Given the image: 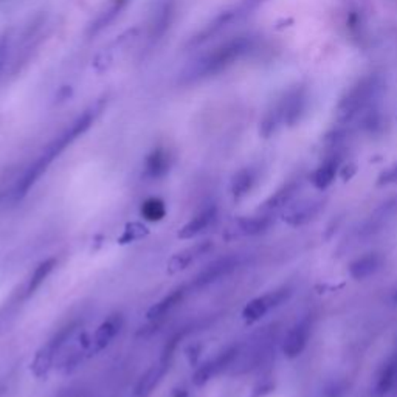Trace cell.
I'll return each mask as SVG.
<instances>
[{"instance_id": "obj_10", "label": "cell", "mask_w": 397, "mask_h": 397, "mask_svg": "<svg viewBox=\"0 0 397 397\" xmlns=\"http://www.w3.org/2000/svg\"><path fill=\"white\" fill-rule=\"evenodd\" d=\"M210 248H211V242L205 241V242H197L194 244V246L177 251L176 255L171 256V260L168 262V273L176 275L178 272H182V270L188 269L191 264H193L196 260H198L202 255L207 253Z\"/></svg>"}, {"instance_id": "obj_21", "label": "cell", "mask_w": 397, "mask_h": 397, "mask_svg": "<svg viewBox=\"0 0 397 397\" xmlns=\"http://www.w3.org/2000/svg\"><path fill=\"white\" fill-rule=\"evenodd\" d=\"M397 382V363L393 360L391 363H388L382 368V371L377 375V380L374 383L373 394L374 397H383L389 389L394 387V383Z\"/></svg>"}, {"instance_id": "obj_28", "label": "cell", "mask_w": 397, "mask_h": 397, "mask_svg": "<svg viewBox=\"0 0 397 397\" xmlns=\"http://www.w3.org/2000/svg\"><path fill=\"white\" fill-rule=\"evenodd\" d=\"M294 191L295 188L292 187V185H287V187H284L282 189L278 191L275 196L270 197L269 201L264 203L262 210H276V208L282 207V205H286L289 198L294 196Z\"/></svg>"}, {"instance_id": "obj_17", "label": "cell", "mask_w": 397, "mask_h": 397, "mask_svg": "<svg viewBox=\"0 0 397 397\" xmlns=\"http://www.w3.org/2000/svg\"><path fill=\"white\" fill-rule=\"evenodd\" d=\"M185 295H187V287H185V286L174 289L173 292H171L168 296H164L163 300L155 303L154 306H152L148 310V314H146L148 320L157 321V320L163 319V316L168 315L171 310H173L177 306V304H180L183 301Z\"/></svg>"}, {"instance_id": "obj_1", "label": "cell", "mask_w": 397, "mask_h": 397, "mask_svg": "<svg viewBox=\"0 0 397 397\" xmlns=\"http://www.w3.org/2000/svg\"><path fill=\"white\" fill-rule=\"evenodd\" d=\"M98 112H99L98 108H90L83 112L81 115L70 123L67 129H64L61 134H59L55 140L44 149L42 154L33 162L31 167L25 171L24 176L21 177V180H19L15 193L16 198H22L26 193H28L33 185L39 180V177H41L45 171H47L50 164L55 162V158H58L59 154H62L64 149L70 146L78 137H81L89 130L90 126L95 121Z\"/></svg>"}, {"instance_id": "obj_5", "label": "cell", "mask_w": 397, "mask_h": 397, "mask_svg": "<svg viewBox=\"0 0 397 397\" xmlns=\"http://www.w3.org/2000/svg\"><path fill=\"white\" fill-rule=\"evenodd\" d=\"M45 26V16H41L33 21V24L25 30L22 35L21 47H17V53L11 62V74H17L24 69V65L30 61L31 53L39 47L42 41V31Z\"/></svg>"}, {"instance_id": "obj_14", "label": "cell", "mask_w": 397, "mask_h": 397, "mask_svg": "<svg viewBox=\"0 0 397 397\" xmlns=\"http://www.w3.org/2000/svg\"><path fill=\"white\" fill-rule=\"evenodd\" d=\"M236 257H222V260L211 262L207 269L202 270V272L196 276L193 282L194 287L208 286V284L214 282L216 280H219V278L228 275L231 270L236 267Z\"/></svg>"}, {"instance_id": "obj_22", "label": "cell", "mask_w": 397, "mask_h": 397, "mask_svg": "<svg viewBox=\"0 0 397 397\" xmlns=\"http://www.w3.org/2000/svg\"><path fill=\"white\" fill-rule=\"evenodd\" d=\"M339 164H340L339 158H328L326 162H323L320 164V168L316 169L314 174L315 188L326 189L329 185L334 182L337 171H339Z\"/></svg>"}, {"instance_id": "obj_19", "label": "cell", "mask_w": 397, "mask_h": 397, "mask_svg": "<svg viewBox=\"0 0 397 397\" xmlns=\"http://www.w3.org/2000/svg\"><path fill=\"white\" fill-rule=\"evenodd\" d=\"M320 208H321V202L303 203L300 205V207L290 210L287 214H284V221L290 225H294V227H298V225H303V223L309 222L310 219H314V217L319 214Z\"/></svg>"}, {"instance_id": "obj_26", "label": "cell", "mask_w": 397, "mask_h": 397, "mask_svg": "<svg viewBox=\"0 0 397 397\" xmlns=\"http://www.w3.org/2000/svg\"><path fill=\"white\" fill-rule=\"evenodd\" d=\"M270 225H272V219H270L269 216L244 217V219L239 221V230L244 235L256 236L264 233V231H267Z\"/></svg>"}, {"instance_id": "obj_9", "label": "cell", "mask_w": 397, "mask_h": 397, "mask_svg": "<svg viewBox=\"0 0 397 397\" xmlns=\"http://www.w3.org/2000/svg\"><path fill=\"white\" fill-rule=\"evenodd\" d=\"M171 167H173V155L171 151L167 148H157L144 160V169L143 176L151 180H157L169 173Z\"/></svg>"}, {"instance_id": "obj_25", "label": "cell", "mask_w": 397, "mask_h": 397, "mask_svg": "<svg viewBox=\"0 0 397 397\" xmlns=\"http://www.w3.org/2000/svg\"><path fill=\"white\" fill-rule=\"evenodd\" d=\"M140 213L148 222H160L167 216V205L162 198L151 197L143 202Z\"/></svg>"}, {"instance_id": "obj_13", "label": "cell", "mask_w": 397, "mask_h": 397, "mask_svg": "<svg viewBox=\"0 0 397 397\" xmlns=\"http://www.w3.org/2000/svg\"><path fill=\"white\" fill-rule=\"evenodd\" d=\"M216 216H217L216 207L205 208L197 216H194L188 223H185L180 230H178L177 237L178 239H193V237L203 233V231L214 222Z\"/></svg>"}, {"instance_id": "obj_30", "label": "cell", "mask_w": 397, "mask_h": 397, "mask_svg": "<svg viewBox=\"0 0 397 397\" xmlns=\"http://www.w3.org/2000/svg\"><path fill=\"white\" fill-rule=\"evenodd\" d=\"M397 182V164H394L393 168H389L388 171H385L379 178V183H394Z\"/></svg>"}, {"instance_id": "obj_16", "label": "cell", "mask_w": 397, "mask_h": 397, "mask_svg": "<svg viewBox=\"0 0 397 397\" xmlns=\"http://www.w3.org/2000/svg\"><path fill=\"white\" fill-rule=\"evenodd\" d=\"M129 0H110L109 5L105 6V10L99 12V16L95 19V22L90 25L89 35L95 36L98 33H101L104 28H108L110 24L117 21V17L121 15L123 10L128 6Z\"/></svg>"}, {"instance_id": "obj_24", "label": "cell", "mask_w": 397, "mask_h": 397, "mask_svg": "<svg viewBox=\"0 0 397 397\" xmlns=\"http://www.w3.org/2000/svg\"><path fill=\"white\" fill-rule=\"evenodd\" d=\"M151 233V230L144 225L143 222H129L126 223V227L123 230V233L118 236L117 242L121 244V246H126V244H132L137 241H142Z\"/></svg>"}, {"instance_id": "obj_18", "label": "cell", "mask_w": 397, "mask_h": 397, "mask_svg": "<svg viewBox=\"0 0 397 397\" xmlns=\"http://www.w3.org/2000/svg\"><path fill=\"white\" fill-rule=\"evenodd\" d=\"M380 257L377 255H366L354 261L349 266V273L354 280H365V278L375 273L380 267Z\"/></svg>"}, {"instance_id": "obj_29", "label": "cell", "mask_w": 397, "mask_h": 397, "mask_svg": "<svg viewBox=\"0 0 397 397\" xmlns=\"http://www.w3.org/2000/svg\"><path fill=\"white\" fill-rule=\"evenodd\" d=\"M11 44H12V30L8 28L0 33V74H2L6 62H8Z\"/></svg>"}, {"instance_id": "obj_11", "label": "cell", "mask_w": 397, "mask_h": 397, "mask_svg": "<svg viewBox=\"0 0 397 397\" xmlns=\"http://www.w3.org/2000/svg\"><path fill=\"white\" fill-rule=\"evenodd\" d=\"M309 335H310L309 321L303 320L300 323H296L287 332L286 339H284L282 353L286 354V357H289V359H295V357L300 355L304 348H306Z\"/></svg>"}, {"instance_id": "obj_2", "label": "cell", "mask_w": 397, "mask_h": 397, "mask_svg": "<svg viewBox=\"0 0 397 397\" xmlns=\"http://www.w3.org/2000/svg\"><path fill=\"white\" fill-rule=\"evenodd\" d=\"M253 45V36L241 35L231 37L228 41L217 45V47L203 53L194 64H191L189 67L185 70L183 78L187 79L188 83H196L219 75L228 67H231L235 62L239 61L241 58L246 56L248 51H251Z\"/></svg>"}, {"instance_id": "obj_27", "label": "cell", "mask_w": 397, "mask_h": 397, "mask_svg": "<svg viewBox=\"0 0 397 397\" xmlns=\"http://www.w3.org/2000/svg\"><path fill=\"white\" fill-rule=\"evenodd\" d=\"M216 374H219V368H217V365H216V360L213 359V360L205 362L203 365L198 366L194 371L193 385L197 388L207 385V383L213 379Z\"/></svg>"}, {"instance_id": "obj_6", "label": "cell", "mask_w": 397, "mask_h": 397, "mask_svg": "<svg viewBox=\"0 0 397 397\" xmlns=\"http://www.w3.org/2000/svg\"><path fill=\"white\" fill-rule=\"evenodd\" d=\"M123 328V315L121 314H112L108 316L94 332V335L90 337L89 343V350L90 354H96L99 350H103L108 348L112 340L115 339Z\"/></svg>"}, {"instance_id": "obj_8", "label": "cell", "mask_w": 397, "mask_h": 397, "mask_svg": "<svg viewBox=\"0 0 397 397\" xmlns=\"http://www.w3.org/2000/svg\"><path fill=\"white\" fill-rule=\"evenodd\" d=\"M287 296V290H278L269 295H264L260 298L251 300L242 310V319L247 323H256L260 321L264 315H266L270 309L276 307L281 304Z\"/></svg>"}, {"instance_id": "obj_4", "label": "cell", "mask_w": 397, "mask_h": 397, "mask_svg": "<svg viewBox=\"0 0 397 397\" xmlns=\"http://www.w3.org/2000/svg\"><path fill=\"white\" fill-rule=\"evenodd\" d=\"M307 105V92L304 87H294L270 109L261 123V134L270 137L280 126H294L300 121Z\"/></svg>"}, {"instance_id": "obj_3", "label": "cell", "mask_w": 397, "mask_h": 397, "mask_svg": "<svg viewBox=\"0 0 397 397\" xmlns=\"http://www.w3.org/2000/svg\"><path fill=\"white\" fill-rule=\"evenodd\" d=\"M383 90V79L380 75H366L350 87L346 95L337 105V118L341 123H348L368 110L380 96Z\"/></svg>"}, {"instance_id": "obj_15", "label": "cell", "mask_w": 397, "mask_h": 397, "mask_svg": "<svg viewBox=\"0 0 397 397\" xmlns=\"http://www.w3.org/2000/svg\"><path fill=\"white\" fill-rule=\"evenodd\" d=\"M169 371L168 363H158L157 366H151L146 373L142 375V379L137 382L134 388V397H149L152 391L160 385L163 377Z\"/></svg>"}, {"instance_id": "obj_23", "label": "cell", "mask_w": 397, "mask_h": 397, "mask_svg": "<svg viewBox=\"0 0 397 397\" xmlns=\"http://www.w3.org/2000/svg\"><path fill=\"white\" fill-rule=\"evenodd\" d=\"M253 183H255V173L251 169L246 168V169H241L239 173H237L233 180H231V194L236 198V201H239L244 196H247L250 193V189L253 188Z\"/></svg>"}, {"instance_id": "obj_7", "label": "cell", "mask_w": 397, "mask_h": 397, "mask_svg": "<svg viewBox=\"0 0 397 397\" xmlns=\"http://www.w3.org/2000/svg\"><path fill=\"white\" fill-rule=\"evenodd\" d=\"M176 16V2L174 0H164L157 6V10L152 12L148 37L151 42H157L164 36V33L169 30L171 24Z\"/></svg>"}, {"instance_id": "obj_12", "label": "cell", "mask_w": 397, "mask_h": 397, "mask_svg": "<svg viewBox=\"0 0 397 397\" xmlns=\"http://www.w3.org/2000/svg\"><path fill=\"white\" fill-rule=\"evenodd\" d=\"M59 349H61V346H59L55 340L50 339L44 346L36 350L35 359H33L30 366L31 373L36 379H45V377L49 375L50 369L53 366V360H55Z\"/></svg>"}, {"instance_id": "obj_20", "label": "cell", "mask_w": 397, "mask_h": 397, "mask_svg": "<svg viewBox=\"0 0 397 397\" xmlns=\"http://www.w3.org/2000/svg\"><path fill=\"white\" fill-rule=\"evenodd\" d=\"M56 264H58L56 257H49V260H45L39 264V266L35 269V272H33L28 284H26L25 298H30L31 295H35L36 290L42 286L44 281L47 280L49 275L53 272V269L56 267Z\"/></svg>"}, {"instance_id": "obj_32", "label": "cell", "mask_w": 397, "mask_h": 397, "mask_svg": "<svg viewBox=\"0 0 397 397\" xmlns=\"http://www.w3.org/2000/svg\"><path fill=\"white\" fill-rule=\"evenodd\" d=\"M169 397H188V389L187 388H176Z\"/></svg>"}, {"instance_id": "obj_31", "label": "cell", "mask_w": 397, "mask_h": 397, "mask_svg": "<svg viewBox=\"0 0 397 397\" xmlns=\"http://www.w3.org/2000/svg\"><path fill=\"white\" fill-rule=\"evenodd\" d=\"M201 350L202 348L198 346V345H191L188 349H187V357H188V360L191 365H196L197 360H198V357H201Z\"/></svg>"}]
</instances>
